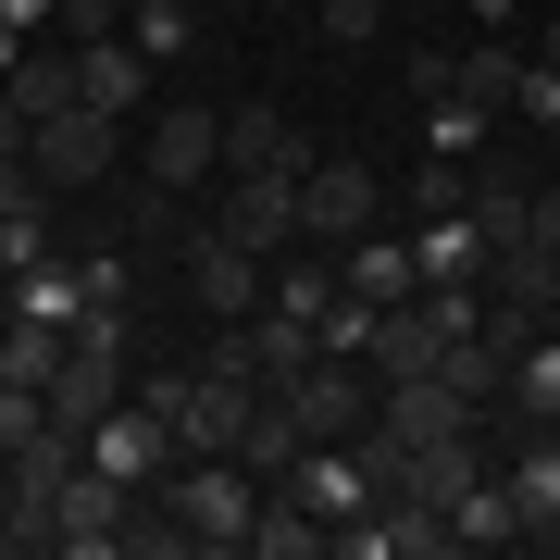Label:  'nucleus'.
<instances>
[{
	"instance_id": "1",
	"label": "nucleus",
	"mask_w": 560,
	"mask_h": 560,
	"mask_svg": "<svg viewBox=\"0 0 560 560\" xmlns=\"http://www.w3.org/2000/svg\"><path fill=\"white\" fill-rule=\"evenodd\" d=\"M162 511L187 523V548H249L261 474H249V460H175V474H162Z\"/></svg>"
},
{
	"instance_id": "2",
	"label": "nucleus",
	"mask_w": 560,
	"mask_h": 560,
	"mask_svg": "<svg viewBox=\"0 0 560 560\" xmlns=\"http://www.w3.org/2000/svg\"><path fill=\"white\" fill-rule=\"evenodd\" d=\"M125 511H138V486H113L101 460H75V474L50 486V548L62 560H101V548H125Z\"/></svg>"
},
{
	"instance_id": "3",
	"label": "nucleus",
	"mask_w": 560,
	"mask_h": 560,
	"mask_svg": "<svg viewBox=\"0 0 560 560\" xmlns=\"http://www.w3.org/2000/svg\"><path fill=\"white\" fill-rule=\"evenodd\" d=\"M88 460H101L113 486H162L187 448H175V423H162V399H113L101 423H88Z\"/></svg>"
},
{
	"instance_id": "4",
	"label": "nucleus",
	"mask_w": 560,
	"mask_h": 560,
	"mask_svg": "<svg viewBox=\"0 0 560 560\" xmlns=\"http://www.w3.org/2000/svg\"><path fill=\"white\" fill-rule=\"evenodd\" d=\"M113 150H125V125H113V113H88V101H62L38 138H25V162H38L62 200H75V187H101V175H113Z\"/></svg>"
},
{
	"instance_id": "5",
	"label": "nucleus",
	"mask_w": 560,
	"mask_h": 560,
	"mask_svg": "<svg viewBox=\"0 0 560 560\" xmlns=\"http://www.w3.org/2000/svg\"><path fill=\"white\" fill-rule=\"evenodd\" d=\"M275 399L300 411V436H361V423H374V399H386V386H374V361H312V374H287Z\"/></svg>"
},
{
	"instance_id": "6",
	"label": "nucleus",
	"mask_w": 560,
	"mask_h": 560,
	"mask_svg": "<svg viewBox=\"0 0 560 560\" xmlns=\"http://www.w3.org/2000/svg\"><path fill=\"white\" fill-rule=\"evenodd\" d=\"M187 300H200L212 324H249L261 312V249H237L224 224H200V237H187Z\"/></svg>"
},
{
	"instance_id": "7",
	"label": "nucleus",
	"mask_w": 560,
	"mask_h": 560,
	"mask_svg": "<svg viewBox=\"0 0 560 560\" xmlns=\"http://www.w3.org/2000/svg\"><path fill=\"white\" fill-rule=\"evenodd\" d=\"M200 175H224V113L162 101V125H150V187L175 200V187H200Z\"/></svg>"
},
{
	"instance_id": "8",
	"label": "nucleus",
	"mask_w": 560,
	"mask_h": 560,
	"mask_svg": "<svg viewBox=\"0 0 560 560\" xmlns=\"http://www.w3.org/2000/svg\"><path fill=\"white\" fill-rule=\"evenodd\" d=\"M300 187H312V175H237V200H224L212 224H224L237 249L275 261V249H300V237H312V224H300Z\"/></svg>"
},
{
	"instance_id": "9",
	"label": "nucleus",
	"mask_w": 560,
	"mask_h": 560,
	"mask_svg": "<svg viewBox=\"0 0 560 560\" xmlns=\"http://www.w3.org/2000/svg\"><path fill=\"white\" fill-rule=\"evenodd\" d=\"M374 423H386L399 448H448V436H474V399H460L448 374H399V386L374 399Z\"/></svg>"
},
{
	"instance_id": "10",
	"label": "nucleus",
	"mask_w": 560,
	"mask_h": 560,
	"mask_svg": "<svg viewBox=\"0 0 560 560\" xmlns=\"http://www.w3.org/2000/svg\"><path fill=\"white\" fill-rule=\"evenodd\" d=\"M113 399H138V374H125V349H113V337H75V349H62V374H50V411H62V423L88 436V423H101Z\"/></svg>"
},
{
	"instance_id": "11",
	"label": "nucleus",
	"mask_w": 560,
	"mask_h": 560,
	"mask_svg": "<svg viewBox=\"0 0 560 560\" xmlns=\"http://www.w3.org/2000/svg\"><path fill=\"white\" fill-rule=\"evenodd\" d=\"M150 75H162V62H150L138 38H88V50H75V101H88V113H113V125H138V113H150Z\"/></svg>"
},
{
	"instance_id": "12",
	"label": "nucleus",
	"mask_w": 560,
	"mask_h": 560,
	"mask_svg": "<svg viewBox=\"0 0 560 560\" xmlns=\"http://www.w3.org/2000/svg\"><path fill=\"white\" fill-rule=\"evenodd\" d=\"M300 224H312V237H361V224H374V162L324 150V162H312V187H300Z\"/></svg>"
},
{
	"instance_id": "13",
	"label": "nucleus",
	"mask_w": 560,
	"mask_h": 560,
	"mask_svg": "<svg viewBox=\"0 0 560 560\" xmlns=\"http://www.w3.org/2000/svg\"><path fill=\"white\" fill-rule=\"evenodd\" d=\"M312 138H300V125H287V113H224V175H312Z\"/></svg>"
},
{
	"instance_id": "14",
	"label": "nucleus",
	"mask_w": 560,
	"mask_h": 560,
	"mask_svg": "<svg viewBox=\"0 0 560 560\" xmlns=\"http://www.w3.org/2000/svg\"><path fill=\"white\" fill-rule=\"evenodd\" d=\"M486 300H499V312H548V300H560V249H548V237L486 249Z\"/></svg>"
},
{
	"instance_id": "15",
	"label": "nucleus",
	"mask_w": 560,
	"mask_h": 560,
	"mask_svg": "<svg viewBox=\"0 0 560 560\" xmlns=\"http://www.w3.org/2000/svg\"><path fill=\"white\" fill-rule=\"evenodd\" d=\"M337 287H349V300H411V287H423V261H411V237H349V261H337Z\"/></svg>"
},
{
	"instance_id": "16",
	"label": "nucleus",
	"mask_w": 560,
	"mask_h": 560,
	"mask_svg": "<svg viewBox=\"0 0 560 560\" xmlns=\"http://www.w3.org/2000/svg\"><path fill=\"white\" fill-rule=\"evenodd\" d=\"M411 261H423V287H486V224L474 212H436L411 237Z\"/></svg>"
},
{
	"instance_id": "17",
	"label": "nucleus",
	"mask_w": 560,
	"mask_h": 560,
	"mask_svg": "<svg viewBox=\"0 0 560 560\" xmlns=\"http://www.w3.org/2000/svg\"><path fill=\"white\" fill-rule=\"evenodd\" d=\"M511 511H523V536L560 523V423H523V448H511Z\"/></svg>"
},
{
	"instance_id": "18",
	"label": "nucleus",
	"mask_w": 560,
	"mask_h": 560,
	"mask_svg": "<svg viewBox=\"0 0 560 560\" xmlns=\"http://www.w3.org/2000/svg\"><path fill=\"white\" fill-rule=\"evenodd\" d=\"M62 349H75V324H38V312H0V386H50Z\"/></svg>"
},
{
	"instance_id": "19",
	"label": "nucleus",
	"mask_w": 560,
	"mask_h": 560,
	"mask_svg": "<svg viewBox=\"0 0 560 560\" xmlns=\"http://www.w3.org/2000/svg\"><path fill=\"white\" fill-rule=\"evenodd\" d=\"M324 548V511L300 486H261V523H249V560H312Z\"/></svg>"
},
{
	"instance_id": "20",
	"label": "nucleus",
	"mask_w": 560,
	"mask_h": 560,
	"mask_svg": "<svg viewBox=\"0 0 560 560\" xmlns=\"http://www.w3.org/2000/svg\"><path fill=\"white\" fill-rule=\"evenodd\" d=\"M300 448H312V436H300V411H287L275 386H261V411H249V436H237V460H249L261 486H287V474H300Z\"/></svg>"
},
{
	"instance_id": "21",
	"label": "nucleus",
	"mask_w": 560,
	"mask_h": 560,
	"mask_svg": "<svg viewBox=\"0 0 560 560\" xmlns=\"http://www.w3.org/2000/svg\"><path fill=\"white\" fill-rule=\"evenodd\" d=\"M0 88H13V113H25V125H50L62 101H75V50L25 38V62H13V75H0Z\"/></svg>"
},
{
	"instance_id": "22",
	"label": "nucleus",
	"mask_w": 560,
	"mask_h": 560,
	"mask_svg": "<svg viewBox=\"0 0 560 560\" xmlns=\"http://www.w3.org/2000/svg\"><path fill=\"white\" fill-rule=\"evenodd\" d=\"M511 411H523V423H560V324H536V337H523V361H511Z\"/></svg>"
},
{
	"instance_id": "23",
	"label": "nucleus",
	"mask_w": 560,
	"mask_h": 560,
	"mask_svg": "<svg viewBox=\"0 0 560 560\" xmlns=\"http://www.w3.org/2000/svg\"><path fill=\"white\" fill-rule=\"evenodd\" d=\"M448 523H460V548H511V536H523V511H511V474H474Z\"/></svg>"
},
{
	"instance_id": "24",
	"label": "nucleus",
	"mask_w": 560,
	"mask_h": 560,
	"mask_svg": "<svg viewBox=\"0 0 560 560\" xmlns=\"http://www.w3.org/2000/svg\"><path fill=\"white\" fill-rule=\"evenodd\" d=\"M460 101L511 113V101H523V50H511V38H474V50H460Z\"/></svg>"
},
{
	"instance_id": "25",
	"label": "nucleus",
	"mask_w": 560,
	"mask_h": 560,
	"mask_svg": "<svg viewBox=\"0 0 560 560\" xmlns=\"http://www.w3.org/2000/svg\"><path fill=\"white\" fill-rule=\"evenodd\" d=\"M13 312L75 324V312H88V275H75V261H25V275H13Z\"/></svg>"
},
{
	"instance_id": "26",
	"label": "nucleus",
	"mask_w": 560,
	"mask_h": 560,
	"mask_svg": "<svg viewBox=\"0 0 560 560\" xmlns=\"http://www.w3.org/2000/svg\"><path fill=\"white\" fill-rule=\"evenodd\" d=\"M125 38H138L150 62H175L187 38H200V25H187V0H138V13H125Z\"/></svg>"
},
{
	"instance_id": "27",
	"label": "nucleus",
	"mask_w": 560,
	"mask_h": 560,
	"mask_svg": "<svg viewBox=\"0 0 560 560\" xmlns=\"http://www.w3.org/2000/svg\"><path fill=\"white\" fill-rule=\"evenodd\" d=\"M474 138H486V101H460V88H448V101H423V150H448V162H460Z\"/></svg>"
},
{
	"instance_id": "28",
	"label": "nucleus",
	"mask_w": 560,
	"mask_h": 560,
	"mask_svg": "<svg viewBox=\"0 0 560 560\" xmlns=\"http://www.w3.org/2000/svg\"><path fill=\"white\" fill-rule=\"evenodd\" d=\"M411 212H423V224H436V212H474V175H460V162L436 150V162L411 175Z\"/></svg>"
},
{
	"instance_id": "29",
	"label": "nucleus",
	"mask_w": 560,
	"mask_h": 560,
	"mask_svg": "<svg viewBox=\"0 0 560 560\" xmlns=\"http://www.w3.org/2000/svg\"><path fill=\"white\" fill-rule=\"evenodd\" d=\"M125 548H138V560H187V523L162 499H138V511H125Z\"/></svg>"
},
{
	"instance_id": "30",
	"label": "nucleus",
	"mask_w": 560,
	"mask_h": 560,
	"mask_svg": "<svg viewBox=\"0 0 560 560\" xmlns=\"http://www.w3.org/2000/svg\"><path fill=\"white\" fill-rule=\"evenodd\" d=\"M324 300H337V275H324V261H287V275H275V312L324 324Z\"/></svg>"
},
{
	"instance_id": "31",
	"label": "nucleus",
	"mask_w": 560,
	"mask_h": 560,
	"mask_svg": "<svg viewBox=\"0 0 560 560\" xmlns=\"http://www.w3.org/2000/svg\"><path fill=\"white\" fill-rule=\"evenodd\" d=\"M374 25H386V0H324V38H337V50H361Z\"/></svg>"
},
{
	"instance_id": "32",
	"label": "nucleus",
	"mask_w": 560,
	"mask_h": 560,
	"mask_svg": "<svg viewBox=\"0 0 560 560\" xmlns=\"http://www.w3.org/2000/svg\"><path fill=\"white\" fill-rule=\"evenodd\" d=\"M460 88V50H411V101H448Z\"/></svg>"
},
{
	"instance_id": "33",
	"label": "nucleus",
	"mask_w": 560,
	"mask_h": 560,
	"mask_svg": "<svg viewBox=\"0 0 560 560\" xmlns=\"http://www.w3.org/2000/svg\"><path fill=\"white\" fill-rule=\"evenodd\" d=\"M511 113H536V125H560V62H523V101Z\"/></svg>"
},
{
	"instance_id": "34",
	"label": "nucleus",
	"mask_w": 560,
	"mask_h": 560,
	"mask_svg": "<svg viewBox=\"0 0 560 560\" xmlns=\"http://www.w3.org/2000/svg\"><path fill=\"white\" fill-rule=\"evenodd\" d=\"M25 138H38V125L13 113V88H0V162H25Z\"/></svg>"
},
{
	"instance_id": "35",
	"label": "nucleus",
	"mask_w": 560,
	"mask_h": 560,
	"mask_svg": "<svg viewBox=\"0 0 560 560\" xmlns=\"http://www.w3.org/2000/svg\"><path fill=\"white\" fill-rule=\"evenodd\" d=\"M536 237H548V249H560V187H536Z\"/></svg>"
},
{
	"instance_id": "36",
	"label": "nucleus",
	"mask_w": 560,
	"mask_h": 560,
	"mask_svg": "<svg viewBox=\"0 0 560 560\" xmlns=\"http://www.w3.org/2000/svg\"><path fill=\"white\" fill-rule=\"evenodd\" d=\"M13 62H25V25H13V13H0V75H13Z\"/></svg>"
},
{
	"instance_id": "37",
	"label": "nucleus",
	"mask_w": 560,
	"mask_h": 560,
	"mask_svg": "<svg viewBox=\"0 0 560 560\" xmlns=\"http://www.w3.org/2000/svg\"><path fill=\"white\" fill-rule=\"evenodd\" d=\"M460 13H474V25H499V13H511V0H460Z\"/></svg>"
},
{
	"instance_id": "38",
	"label": "nucleus",
	"mask_w": 560,
	"mask_h": 560,
	"mask_svg": "<svg viewBox=\"0 0 560 560\" xmlns=\"http://www.w3.org/2000/svg\"><path fill=\"white\" fill-rule=\"evenodd\" d=\"M536 536H548V548H560V523H536Z\"/></svg>"
},
{
	"instance_id": "39",
	"label": "nucleus",
	"mask_w": 560,
	"mask_h": 560,
	"mask_svg": "<svg viewBox=\"0 0 560 560\" xmlns=\"http://www.w3.org/2000/svg\"><path fill=\"white\" fill-rule=\"evenodd\" d=\"M548 62H560V25H548Z\"/></svg>"
},
{
	"instance_id": "40",
	"label": "nucleus",
	"mask_w": 560,
	"mask_h": 560,
	"mask_svg": "<svg viewBox=\"0 0 560 560\" xmlns=\"http://www.w3.org/2000/svg\"><path fill=\"white\" fill-rule=\"evenodd\" d=\"M0 511H13V486H0Z\"/></svg>"
}]
</instances>
